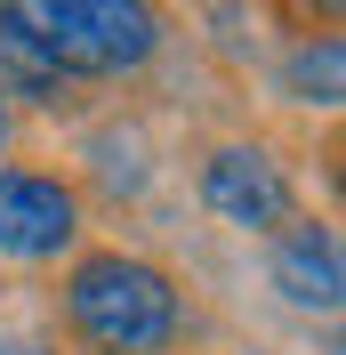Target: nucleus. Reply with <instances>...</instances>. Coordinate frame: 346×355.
<instances>
[{
  "instance_id": "obj_1",
  "label": "nucleus",
  "mask_w": 346,
  "mask_h": 355,
  "mask_svg": "<svg viewBox=\"0 0 346 355\" xmlns=\"http://www.w3.org/2000/svg\"><path fill=\"white\" fill-rule=\"evenodd\" d=\"M65 323L97 355H170L185 339V291L145 250H81L65 266Z\"/></svg>"
},
{
  "instance_id": "obj_2",
  "label": "nucleus",
  "mask_w": 346,
  "mask_h": 355,
  "mask_svg": "<svg viewBox=\"0 0 346 355\" xmlns=\"http://www.w3.org/2000/svg\"><path fill=\"white\" fill-rule=\"evenodd\" d=\"M8 24L41 49L57 81H121L170 41L145 0H8Z\"/></svg>"
},
{
  "instance_id": "obj_3",
  "label": "nucleus",
  "mask_w": 346,
  "mask_h": 355,
  "mask_svg": "<svg viewBox=\"0 0 346 355\" xmlns=\"http://www.w3.org/2000/svg\"><path fill=\"white\" fill-rule=\"evenodd\" d=\"M194 194H201V210H210L217 226H242V234H282V226L298 218V186H290L282 154L258 146V137L210 146L201 170H194Z\"/></svg>"
},
{
  "instance_id": "obj_4",
  "label": "nucleus",
  "mask_w": 346,
  "mask_h": 355,
  "mask_svg": "<svg viewBox=\"0 0 346 355\" xmlns=\"http://www.w3.org/2000/svg\"><path fill=\"white\" fill-rule=\"evenodd\" d=\"M81 243V194L57 170H0V259L8 266H57Z\"/></svg>"
},
{
  "instance_id": "obj_5",
  "label": "nucleus",
  "mask_w": 346,
  "mask_h": 355,
  "mask_svg": "<svg viewBox=\"0 0 346 355\" xmlns=\"http://www.w3.org/2000/svg\"><path fill=\"white\" fill-rule=\"evenodd\" d=\"M266 275H274L282 307L298 315H338L346 299V259H338V234H330V218H290L282 234H266Z\"/></svg>"
},
{
  "instance_id": "obj_6",
  "label": "nucleus",
  "mask_w": 346,
  "mask_h": 355,
  "mask_svg": "<svg viewBox=\"0 0 346 355\" xmlns=\"http://www.w3.org/2000/svg\"><path fill=\"white\" fill-rule=\"evenodd\" d=\"M81 162H89V178H97L113 202H137L153 186V146H145L137 121H97V130L81 137Z\"/></svg>"
},
{
  "instance_id": "obj_7",
  "label": "nucleus",
  "mask_w": 346,
  "mask_h": 355,
  "mask_svg": "<svg viewBox=\"0 0 346 355\" xmlns=\"http://www.w3.org/2000/svg\"><path fill=\"white\" fill-rule=\"evenodd\" d=\"M282 97H290V105H314V113H338V97H346V49H338V33L298 41L290 57H282Z\"/></svg>"
},
{
  "instance_id": "obj_8",
  "label": "nucleus",
  "mask_w": 346,
  "mask_h": 355,
  "mask_svg": "<svg viewBox=\"0 0 346 355\" xmlns=\"http://www.w3.org/2000/svg\"><path fill=\"white\" fill-rule=\"evenodd\" d=\"M57 97H65V81L41 65V49L24 41L8 24V8H0V105L17 113V105H57Z\"/></svg>"
},
{
  "instance_id": "obj_9",
  "label": "nucleus",
  "mask_w": 346,
  "mask_h": 355,
  "mask_svg": "<svg viewBox=\"0 0 346 355\" xmlns=\"http://www.w3.org/2000/svg\"><path fill=\"white\" fill-rule=\"evenodd\" d=\"M0 355H57L41 331H0Z\"/></svg>"
},
{
  "instance_id": "obj_10",
  "label": "nucleus",
  "mask_w": 346,
  "mask_h": 355,
  "mask_svg": "<svg viewBox=\"0 0 346 355\" xmlns=\"http://www.w3.org/2000/svg\"><path fill=\"white\" fill-rule=\"evenodd\" d=\"M8 146H17V113L0 105V162H8Z\"/></svg>"
}]
</instances>
